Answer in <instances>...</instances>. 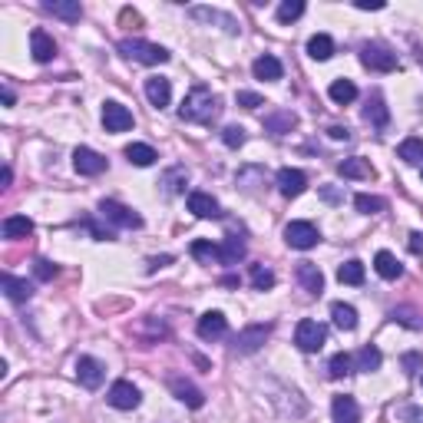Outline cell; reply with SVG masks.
I'll return each instance as SVG.
<instances>
[{
  "mask_svg": "<svg viewBox=\"0 0 423 423\" xmlns=\"http://www.w3.org/2000/svg\"><path fill=\"white\" fill-rule=\"evenodd\" d=\"M221 112V99L208 86H192V93L182 99L179 106V116L185 123H212Z\"/></svg>",
  "mask_w": 423,
  "mask_h": 423,
  "instance_id": "1",
  "label": "cell"
},
{
  "mask_svg": "<svg viewBox=\"0 0 423 423\" xmlns=\"http://www.w3.org/2000/svg\"><path fill=\"white\" fill-rule=\"evenodd\" d=\"M119 53L136 60V63H146V67H159L169 60V50L156 47V43H146V40H123L119 43Z\"/></svg>",
  "mask_w": 423,
  "mask_h": 423,
  "instance_id": "2",
  "label": "cell"
},
{
  "mask_svg": "<svg viewBox=\"0 0 423 423\" xmlns=\"http://www.w3.org/2000/svg\"><path fill=\"white\" fill-rule=\"evenodd\" d=\"M324 341H328V328L321 324V321H311V317H304V321H298L295 328V344L304 354H314V350L324 348Z\"/></svg>",
  "mask_w": 423,
  "mask_h": 423,
  "instance_id": "3",
  "label": "cell"
},
{
  "mask_svg": "<svg viewBox=\"0 0 423 423\" xmlns=\"http://www.w3.org/2000/svg\"><path fill=\"white\" fill-rule=\"evenodd\" d=\"M361 63H364L367 70H377V73H394V70H397V53H390L380 43H367V47L361 50Z\"/></svg>",
  "mask_w": 423,
  "mask_h": 423,
  "instance_id": "4",
  "label": "cell"
},
{
  "mask_svg": "<svg viewBox=\"0 0 423 423\" xmlns=\"http://www.w3.org/2000/svg\"><path fill=\"white\" fill-rule=\"evenodd\" d=\"M285 241L291 245V248H301V252H308L314 248L321 235H317V228H314L311 221H288L285 225Z\"/></svg>",
  "mask_w": 423,
  "mask_h": 423,
  "instance_id": "5",
  "label": "cell"
},
{
  "mask_svg": "<svg viewBox=\"0 0 423 423\" xmlns=\"http://www.w3.org/2000/svg\"><path fill=\"white\" fill-rule=\"evenodd\" d=\"M99 212H103V219H110L112 225H123V228H139L143 225V215H136L129 205L116 202V199H103Z\"/></svg>",
  "mask_w": 423,
  "mask_h": 423,
  "instance_id": "6",
  "label": "cell"
},
{
  "mask_svg": "<svg viewBox=\"0 0 423 423\" xmlns=\"http://www.w3.org/2000/svg\"><path fill=\"white\" fill-rule=\"evenodd\" d=\"M76 380L86 387V390H96V387L106 380V367L96 357H80L76 361Z\"/></svg>",
  "mask_w": 423,
  "mask_h": 423,
  "instance_id": "7",
  "label": "cell"
},
{
  "mask_svg": "<svg viewBox=\"0 0 423 423\" xmlns=\"http://www.w3.org/2000/svg\"><path fill=\"white\" fill-rule=\"evenodd\" d=\"M268 334H271V324H248V328L235 337V350H239V354H255V350L268 341Z\"/></svg>",
  "mask_w": 423,
  "mask_h": 423,
  "instance_id": "8",
  "label": "cell"
},
{
  "mask_svg": "<svg viewBox=\"0 0 423 423\" xmlns=\"http://www.w3.org/2000/svg\"><path fill=\"white\" fill-rule=\"evenodd\" d=\"M103 126H106V132H126V129H132V112L123 106V103H106L103 106Z\"/></svg>",
  "mask_w": 423,
  "mask_h": 423,
  "instance_id": "9",
  "label": "cell"
},
{
  "mask_svg": "<svg viewBox=\"0 0 423 423\" xmlns=\"http://www.w3.org/2000/svg\"><path fill=\"white\" fill-rule=\"evenodd\" d=\"M304 189H308V176H304L301 169H281V172H278V192H281L285 199H298Z\"/></svg>",
  "mask_w": 423,
  "mask_h": 423,
  "instance_id": "10",
  "label": "cell"
},
{
  "mask_svg": "<svg viewBox=\"0 0 423 423\" xmlns=\"http://www.w3.org/2000/svg\"><path fill=\"white\" fill-rule=\"evenodd\" d=\"M106 400L116 410H132V407H139V387H132L129 380H116L110 387V397Z\"/></svg>",
  "mask_w": 423,
  "mask_h": 423,
  "instance_id": "11",
  "label": "cell"
},
{
  "mask_svg": "<svg viewBox=\"0 0 423 423\" xmlns=\"http://www.w3.org/2000/svg\"><path fill=\"white\" fill-rule=\"evenodd\" d=\"M73 166H76V172H80V176H99V172L106 169V159H103L99 152H93V149L80 146L73 152Z\"/></svg>",
  "mask_w": 423,
  "mask_h": 423,
  "instance_id": "12",
  "label": "cell"
},
{
  "mask_svg": "<svg viewBox=\"0 0 423 423\" xmlns=\"http://www.w3.org/2000/svg\"><path fill=\"white\" fill-rule=\"evenodd\" d=\"M225 331H228V321L221 311H205L199 317V337L202 341H219V337H225Z\"/></svg>",
  "mask_w": 423,
  "mask_h": 423,
  "instance_id": "13",
  "label": "cell"
},
{
  "mask_svg": "<svg viewBox=\"0 0 423 423\" xmlns=\"http://www.w3.org/2000/svg\"><path fill=\"white\" fill-rule=\"evenodd\" d=\"M169 387H172V394H176L185 407H192V410H199V407L205 404V394L192 384V380H185V377H172V384Z\"/></svg>",
  "mask_w": 423,
  "mask_h": 423,
  "instance_id": "14",
  "label": "cell"
},
{
  "mask_svg": "<svg viewBox=\"0 0 423 423\" xmlns=\"http://www.w3.org/2000/svg\"><path fill=\"white\" fill-rule=\"evenodd\" d=\"M189 212H192L195 219H221L219 202H215L208 192H192V195H189Z\"/></svg>",
  "mask_w": 423,
  "mask_h": 423,
  "instance_id": "15",
  "label": "cell"
},
{
  "mask_svg": "<svg viewBox=\"0 0 423 423\" xmlns=\"http://www.w3.org/2000/svg\"><path fill=\"white\" fill-rule=\"evenodd\" d=\"M146 96H149V103H152L156 110H166L169 99H172V86H169V80H162V76H149L146 80Z\"/></svg>",
  "mask_w": 423,
  "mask_h": 423,
  "instance_id": "16",
  "label": "cell"
},
{
  "mask_svg": "<svg viewBox=\"0 0 423 423\" xmlns=\"http://www.w3.org/2000/svg\"><path fill=\"white\" fill-rule=\"evenodd\" d=\"M298 281L304 285L308 295H321V291H324V275H321V268L311 265V261H301V265H298Z\"/></svg>",
  "mask_w": 423,
  "mask_h": 423,
  "instance_id": "17",
  "label": "cell"
},
{
  "mask_svg": "<svg viewBox=\"0 0 423 423\" xmlns=\"http://www.w3.org/2000/svg\"><path fill=\"white\" fill-rule=\"evenodd\" d=\"M30 53H34V60L37 63H50L56 56V43L50 34H43V30H34L30 34Z\"/></svg>",
  "mask_w": 423,
  "mask_h": 423,
  "instance_id": "18",
  "label": "cell"
},
{
  "mask_svg": "<svg viewBox=\"0 0 423 423\" xmlns=\"http://www.w3.org/2000/svg\"><path fill=\"white\" fill-rule=\"evenodd\" d=\"M189 14H192L195 20H205V23H221L228 34H235V30H239L235 17H232V14H221V10H215V7H192Z\"/></svg>",
  "mask_w": 423,
  "mask_h": 423,
  "instance_id": "19",
  "label": "cell"
},
{
  "mask_svg": "<svg viewBox=\"0 0 423 423\" xmlns=\"http://www.w3.org/2000/svg\"><path fill=\"white\" fill-rule=\"evenodd\" d=\"M331 413H334V423H357L361 420V410H357V400H354V397H334Z\"/></svg>",
  "mask_w": 423,
  "mask_h": 423,
  "instance_id": "20",
  "label": "cell"
},
{
  "mask_svg": "<svg viewBox=\"0 0 423 423\" xmlns=\"http://www.w3.org/2000/svg\"><path fill=\"white\" fill-rule=\"evenodd\" d=\"M0 285H3V295L10 298V301H27V298L34 295V285H27L23 278H14L10 271L0 278Z\"/></svg>",
  "mask_w": 423,
  "mask_h": 423,
  "instance_id": "21",
  "label": "cell"
},
{
  "mask_svg": "<svg viewBox=\"0 0 423 423\" xmlns=\"http://www.w3.org/2000/svg\"><path fill=\"white\" fill-rule=\"evenodd\" d=\"M241 258H245V241L239 235H228V239L219 245V261L221 265H239Z\"/></svg>",
  "mask_w": 423,
  "mask_h": 423,
  "instance_id": "22",
  "label": "cell"
},
{
  "mask_svg": "<svg viewBox=\"0 0 423 423\" xmlns=\"http://www.w3.org/2000/svg\"><path fill=\"white\" fill-rule=\"evenodd\" d=\"M252 70H255L258 80H268V83L281 80V73H285V70H281V60H278V56H268V53H265V56H258Z\"/></svg>",
  "mask_w": 423,
  "mask_h": 423,
  "instance_id": "23",
  "label": "cell"
},
{
  "mask_svg": "<svg viewBox=\"0 0 423 423\" xmlns=\"http://www.w3.org/2000/svg\"><path fill=\"white\" fill-rule=\"evenodd\" d=\"M337 172L344 176V179H370L374 176V166H370L367 159H361V156H354V159H344Z\"/></svg>",
  "mask_w": 423,
  "mask_h": 423,
  "instance_id": "24",
  "label": "cell"
},
{
  "mask_svg": "<svg viewBox=\"0 0 423 423\" xmlns=\"http://www.w3.org/2000/svg\"><path fill=\"white\" fill-rule=\"evenodd\" d=\"M47 10H50L53 17L67 20V23H76V20L83 17V7H80L76 0H50V3H47Z\"/></svg>",
  "mask_w": 423,
  "mask_h": 423,
  "instance_id": "25",
  "label": "cell"
},
{
  "mask_svg": "<svg viewBox=\"0 0 423 423\" xmlns=\"http://www.w3.org/2000/svg\"><path fill=\"white\" fill-rule=\"evenodd\" d=\"M374 268H377V275L387 278V281H394V278L404 275V265L390 255V252H377V258H374Z\"/></svg>",
  "mask_w": 423,
  "mask_h": 423,
  "instance_id": "26",
  "label": "cell"
},
{
  "mask_svg": "<svg viewBox=\"0 0 423 423\" xmlns=\"http://www.w3.org/2000/svg\"><path fill=\"white\" fill-rule=\"evenodd\" d=\"M331 317L341 331H354V328H357V311H354L350 304H344V301H334L331 304Z\"/></svg>",
  "mask_w": 423,
  "mask_h": 423,
  "instance_id": "27",
  "label": "cell"
},
{
  "mask_svg": "<svg viewBox=\"0 0 423 423\" xmlns=\"http://www.w3.org/2000/svg\"><path fill=\"white\" fill-rule=\"evenodd\" d=\"M34 232V221L27 219V215H10V219H3V239H27Z\"/></svg>",
  "mask_w": 423,
  "mask_h": 423,
  "instance_id": "28",
  "label": "cell"
},
{
  "mask_svg": "<svg viewBox=\"0 0 423 423\" xmlns=\"http://www.w3.org/2000/svg\"><path fill=\"white\" fill-rule=\"evenodd\" d=\"M364 119H367L370 126H377V129H384L387 123H390V112H387V106H384V99H380V96H374V99H367V110H364Z\"/></svg>",
  "mask_w": 423,
  "mask_h": 423,
  "instance_id": "29",
  "label": "cell"
},
{
  "mask_svg": "<svg viewBox=\"0 0 423 423\" xmlns=\"http://www.w3.org/2000/svg\"><path fill=\"white\" fill-rule=\"evenodd\" d=\"M126 159L132 166H152L159 156H156V149L146 146V143H132V146H126Z\"/></svg>",
  "mask_w": 423,
  "mask_h": 423,
  "instance_id": "30",
  "label": "cell"
},
{
  "mask_svg": "<svg viewBox=\"0 0 423 423\" xmlns=\"http://www.w3.org/2000/svg\"><path fill=\"white\" fill-rule=\"evenodd\" d=\"M331 53H334V40L328 34H314L308 40V56L311 60H331Z\"/></svg>",
  "mask_w": 423,
  "mask_h": 423,
  "instance_id": "31",
  "label": "cell"
},
{
  "mask_svg": "<svg viewBox=\"0 0 423 423\" xmlns=\"http://www.w3.org/2000/svg\"><path fill=\"white\" fill-rule=\"evenodd\" d=\"M397 156L404 159L407 166H417V162H423V139H417V136L404 139V143H400V149H397Z\"/></svg>",
  "mask_w": 423,
  "mask_h": 423,
  "instance_id": "32",
  "label": "cell"
},
{
  "mask_svg": "<svg viewBox=\"0 0 423 423\" xmlns=\"http://www.w3.org/2000/svg\"><path fill=\"white\" fill-rule=\"evenodd\" d=\"M328 96H331L334 103H341V106H344V103H354V99H357V86H354L350 80H334L331 90H328Z\"/></svg>",
  "mask_w": 423,
  "mask_h": 423,
  "instance_id": "33",
  "label": "cell"
},
{
  "mask_svg": "<svg viewBox=\"0 0 423 423\" xmlns=\"http://www.w3.org/2000/svg\"><path fill=\"white\" fill-rule=\"evenodd\" d=\"M354 364H357V370H377L384 364V354L374 348V344H367V348H361V354L354 357Z\"/></svg>",
  "mask_w": 423,
  "mask_h": 423,
  "instance_id": "34",
  "label": "cell"
},
{
  "mask_svg": "<svg viewBox=\"0 0 423 423\" xmlns=\"http://www.w3.org/2000/svg\"><path fill=\"white\" fill-rule=\"evenodd\" d=\"M354 367H357V364H354V357L341 350V354H334V357H331V364H328V374H331L334 380H341V377L354 374Z\"/></svg>",
  "mask_w": 423,
  "mask_h": 423,
  "instance_id": "35",
  "label": "cell"
},
{
  "mask_svg": "<svg viewBox=\"0 0 423 423\" xmlns=\"http://www.w3.org/2000/svg\"><path fill=\"white\" fill-rule=\"evenodd\" d=\"M337 278H341V285H361L364 281V265L357 258H350V261H344L337 268Z\"/></svg>",
  "mask_w": 423,
  "mask_h": 423,
  "instance_id": "36",
  "label": "cell"
},
{
  "mask_svg": "<svg viewBox=\"0 0 423 423\" xmlns=\"http://www.w3.org/2000/svg\"><path fill=\"white\" fill-rule=\"evenodd\" d=\"M298 119H295V112H288V110H281V112H271L268 119H265V126L271 129V132H291V126H295Z\"/></svg>",
  "mask_w": 423,
  "mask_h": 423,
  "instance_id": "37",
  "label": "cell"
},
{
  "mask_svg": "<svg viewBox=\"0 0 423 423\" xmlns=\"http://www.w3.org/2000/svg\"><path fill=\"white\" fill-rule=\"evenodd\" d=\"M189 252H192V258H199V261H205V265L219 261V245H212V241H205V239H195Z\"/></svg>",
  "mask_w": 423,
  "mask_h": 423,
  "instance_id": "38",
  "label": "cell"
},
{
  "mask_svg": "<svg viewBox=\"0 0 423 423\" xmlns=\"http://www.w3.org/2000/svg\"><path fill=\"white\" fill-rule=\"evenodd\" d=\"M384 199L380 195H357L354 199V208L361 212V215H377V212H384Z\"/></svg>",
  "mask_w": 423,
  "mask_h": 423,
  "instance_id": "39",
  "label": "cell"
},
{
  "mask_svg": "<svg viewBox=\"0 0 423 423\" xmlns=\"http://www.w3.org/2000/svg\"><path fill=\"white\" fill-rule=\"evenodd\" d=\"M252 285H255L258 291L275 288V271H271V268H265V265H252Z\"/></svg>",
  "mask_w": 423,
  "mask_h": 423,
  "instance_id": "40",
  "label": "cell"
},
{
  "mask_svg": "<svg viewBox=\"0 0 423 423\" xmlns=\"http://www.w3.org/2000/svg\"><path fill=\"white\" fill-rule=\"evenodd\" d=\"M304 14V3L301 0H285L281 7H278V23H291Z\"/></svg>",
  "mask_w": 423,
  "mask_h": 423,
  "instance_id": "41",
  "label": "cell"
},
{
  "mask_svg": "<svg viewBox=\"0 0 423 423\" xmlns=\"http://www.w3.org/2000/svg\"><path fill=\"white\" fill-rule=\"evenodd\" d=\"M221 143L228 149H239L241 143H245V129L241 126H225L221 129Z\"/></svg>",
  "mask_w": 423,
  "mask_h": 423,
  "instance_id": "42",
  "label": "cell"
},
{
  "mask_svg": "<svg viewBox=\"0 0 423 423\" xmlns=\"http://www.w3.org/2000/svg\"><path fill=\"white\" fill-rule=\"evenodd\" d=\"M119 27H126V30H139V27H143V14L132 10V7H123V14H119Z\"/></svg>",
  "mask_w": 423,
  "mask_h": 423,
  "instance_id": "43",
  "label": "cell"
},
{
  "mask_svg": "<svg viewBox=\"0 0 423 423\" xmlns=\"http://www.w3.org/2000/svg\"><path fill=\"white\" fill-rule=\"evenodd\" d=\"M34 275H37L40 281H53V278H56V265H53V261H47V258H40V261H34Z\"/></svg>",
  "mask_w": 423,
  "mask_h": 423,
  "instance_id": "44",
  "label": "cell"
},
{
  "mask_svg": "<svg viewBox=\"0 0 423 423\" xmlns=\"http://www.w3.org/2000/svg\"><path fill=\"white\" fill-rule=\"evenodd\" d=\"M182 185H185V172L182 169H172L166 176V189L169 192H182Z\"/></svg>",
  "mask_w": 423,
  "mask_h": 423,
  "instance_id": "45",
  "label": "cell"
},
{
  "mask_svg": "<svg viewBox=\"0 0 423 423\" xmlns=\"http://www.w3.org/2000/svg\"><path fill=\"white\" fill-rule=\"evenodd\" d=\"M239 106H245V110H258V106H265V99H261L258 93H239Z\"/></svg>",
  "mask_w": 423,
  "mask_h": 423,
  "instance_id": "46",
  "label": "cell"
},
{
  "mask_svg": "<svg viewBox=\"0 0 423 423\" xmlns=\"http://www.w3.org/2000/svg\"><path fill=\"white\" fill-rule=\"evenodd\" d=\"M357 10H384V0H354Z\"/></svg>",
  "mask_w": 423,
  "mask_h": 423,
  "instance_id": "47",
  "label": "cell"
},
{
  "mask_svg": "<svg viewBox=\"0 0 423 423\" xmlns=\"http://www.w3.org/2000/svg\"><path fill=\"white\" fill-rule=\"evenodd\" d=\"M404 367H407V374H417V367H420V354H404Z\"/></svg>",
  "mask_w": 423,
  "mask_h": 423,
  "instance_id": "48",
  "label": "cell"
},
{
  "mask_svg": "<svg viewBox=\"0 0 423 423\" xmlns=\"http://www.w3.org/2000/svg\"><path fill=\"white\" fill-rule=\"evenodd\" d=\"M407 245H410V252H413V255H423V235H420V232H413Z\"/></svg>",
  "mask_w": 423,
  "mask_h": 423,
  "instance_id": "49",
  "label": "cell"
},
{
  "mask_svg": "<svg viewBox=\"0 0 423 423\" xmlns=\"http://www.w3.org/2000/svg\"><path fill=\"white\" fill-rule=\"evenodd\" d=\"M328 136H331V139H344V143H348V139H350V129L348 126H331V129H328Z\"/></svg>",
  "mask_w": 423,
  "mask_h": 423,
  "instance_id": "50",
  "label": "cell"
},
{
  "mask_svg": "<svg viewBox=\"0 0 423 423\" xmlns=\"http://www.w3.org/2000/svg\"><path fill=\"white\" fill-rule=\"evenodd\" d=\"M172 255H159V258H149V271H156V268H166Z\"/></svg>",
  "mask_w": 423,
  "mask_h": 423,
  "instance_id": "51",
  "label": "cell"
},
{
  "mask_svg": "<svg viewBox=\"0 0 423 423\" xmlns=\"http://www.w3.org/2000/svg\"><path fill=\"white\" fill-rule=\"evenodd\" d=\"M404 413H407V417H410L413 423H423V410H420V407H407Z\"/></svg>",
  "mask_w": 423,
  "mask_h": 423,
  "instance_id": "52",
  "label": "cell"
},
{
  "mask_svg": "<svg viewBox=\"0 0 423 423\" xmlns=\"http://www.w3.org/2000/svg\"><path fill=\"white\" fill-rule=\"evenodd\" d=\"M10 179H14V172H10V166H3V176H0V182H3V189L10 185Z\"/></svg>",
  "mask_w": 423,
  "mask_h": 423,
  "instance_id": "53",
  "label": "cell"
},
{
  "mask_svg": "<svg viewBox=\"0 0 423 423\" xmlns=\"http://www.w3.org/2000/svg\"><path fill=\"white\" fill-rule=\"evenodd\" d=\"M321 195H324V199H328V202H341V195H337V192H334V189H324V192H321Z\"/></svg>",
  "mask_w": 423,
  "mask_h": 423,
  "instance_id": "54",
  "label": "cell"
},
{
  "mask_svg": "<svg viewBox=\"0 0 423 423\" xmlns=\"http://www.w3.org/2000/svg\"><path fill=\"white\" fill-rule=\"evenodd\" d=\"M3 103H7V106H14V90H7V86H3Z\"/></svg>",
  "mask_w": 423,
  "mask_h": 423,
  "instance_id": "55",
  "label": "cell"
}]
</instances>
